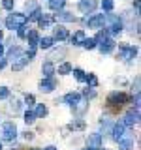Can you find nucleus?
<instances>
[{
	"mask_svg": "<svg viewBox=\"0 0 141 150\" xmlns=\"http://www.w3.org/2000/svg\"><path fill=\"white\" fill-rule=\"evenodd\" d=\"M105 23H109V26L105 28L107 34H120L124 25H122V19L115 17V15H105Z\"/></svg>",
	"mask_w": 141,
	"mask_h": 150,
	"instance_id": "1",
	"label": "nucleus"
},
{
	"mask_svg": "<svg viewBox=\"0 0 141 150\" xmlns=\"http://www.w3.org/2000/svg\"><path fill=\"white\" fill-rule=\"evenodd\" d=\"M25 23H26V17L23 13H9L6 17V26L9 30H17L19 26H25Z\"/></svg>",
	"mask_w": 141,
	"mask_h": 150,
	"instance_id": "2",
	"label": "nucleus"
},
{
	"mask_svg": "<svg viewBox=\"0 0 141 150\" xmlns=\"http://www.w3.org/2000/svg\"><path fill=\"white\" fill-rule=\"evenodd\" d=\"M128 101V94L126 92H111L109 98H107V103L111 107H117V105H122V103Z\"/></svg>",
	"mask_w": 141,
	"mask_h": 150,
	"instance_id": "3",
	"label": "nucleus"
},
{
	"mask_svg": "<svg viewBox=\"0 0 141 150\" xmlns=\"http://www.w3.org/2000/svg\"><path fill=\"white\" fill-rule=\"evenodd\" d=\"M17 137V126L15 122H6L2 128V139L4 141H13Z\"/></svg>",
	"mask_w": 141,
	"mask_h": 150,
	"instance_id": "4",
	"label": "nucleus"
},
{
	"mask_svg": "<svg viewBox=\"0 0 141 150\" xmlns=\"http://www.w3.org/2000/svg\"><path fill=\"white\" fill-rule=\"evenodd\" d=\"M120 58L126 60V62H132V60L137 56V47H132V45H120Z\"/></svg>",
	"mask_w": 141,
	"mask_h": 150,
	"instance_id": "5",
	"label": "nucleus"
},
{
	"mask_svg": "<svg viewBox=\"0 0 141 150\" xmlns=\"http://www.w3.org/2000/svg\"><path fill=\"white\" fill-rule=\"evenodd\" d=\"M85 23L88 25V28H103V25H105V15H103V13H98V15H92V17L85 19Z\"/></svg>",
	"mask_w": 141,
	"mask_h": 150,
	"instance_id": "6",
	"label": "nucleus"
},
{
	"mask_svg": "<svg viewBox=\"0 0 141 150\" xmlns=\"http://www.w3.org/2000/svg\"><path fill=\"white\" fill-rule=\"evenodd\" d=\"M124 133H126V126L122 124V122H115V124H113V128H111V137L119 143V141L124 137Z\"/></svg>",
	"mask_w": 141,
	"mask_h": 150,
	"instance_id": "7",
	"label": "nucleus"
},
{
	"mask_svg": "<svg viewBox=\"0 0 141 150\" xmlns=\"http://www.w3.org/2000/svg\"><path fill=\"white\" fill-rule=\"evenodd\" d=\"M139 122V109H132L126 112V116H124V120H122V124L128 128V126H135Z\"/></svg>",
	"mask_w": 141,
	"mask_h": 150,
	"instance_id": "8",
	"label": "nucleus"
},
{
	"mask_svg": "<svg viewBox=\"0 0 141 150\" xmlns=\"http://www.w3.org/2000/svg\"><path fill=\"white\" fill-rule=\"evenodd\" d=\"M56 88V79L55 77H43L40 81V90L41 92H53Z\"/></svg>",
	"mask_w": 141,
	"mask_h": 150,
	"instance_id": "9",
	"label": "nucleus"
},
{
	"mask_svg": "<svg viewBox=\"0 0 141 150\" xmlns=\"http://www.w3.org/2000/svg\"><path fill=\"white\" fill-rule=\"evenodd\" d=\"M100 53L102 54H109V53H113V49H115V41L111 40V38H105L103 41H100Z\"/></svg>",
	"mask_w": 141,
	"mask_h": 150,
	"instance_id": "10",
	"label": "nucleus"
},
{
	"mask_svg": "<svg viewBox=\"0 0 141 150\" xmlns=\"http://www.w3.org/2000/svg\"><path fill=\"white\" fill-rule=\"evenodd\" d=\"M77 6H79V9H81L83 13H90V11H94V9H96L98 2H96V0H81Z\"/></svg>",
	"mask_w": 141,
	"mask_h": 150,
	"instance_id": "11",
	"label": "nucleus"
},
{
	"mask_svg": "<svg viewBox=\"0 0 141 150\" xmlns=\"http://www.w3.org/2000/svg\"><path fill=\"white\" fill-rule=\"evenodd\" d=\"M79 100H81V94H79V92H70V94H66V96L62 98V101L68 103V105H72V107L77 105Z\"/></svg>",
	"mask_w": 141,
	"mask_h": 150,
	"instance_id": "12",
	"label": "nucleus"
},
{
	"mask_svg": "<svg viewBox=\"0 0 141 150\" xmlns=\"http://www.w3.org/2000/svg\"><path fill=\"white\" fill-rule=\"evenodd\" d=\"M26 40H28V47H30V49H36L38 41H40V34H38V30H28Z\"/></svg>",
	"mask_w": 141,
	"mask_h": 150,
	"instance_id": "13",
	"label": "nucleus"
},
{
	"mask_svg": "<svg viewBox=\"0 0 141 150\" xmlns=\"http://www.w3.org/2000/svg\"><path fill=\"white\" fill-rule=\"evenodd\" d=\"M85 40H87V34H85L83 30H77V32H73V36H72V45H83L85 43Z\"/></svg>",
	"mask_w": 141,
	"mask_h": 150,
	"instance_id": "14",
	"label": "nucleus"
},
{
	"mask_svg": "<svg viewBox=\"0 0 141 150\" xmlns=\"http://www.w3.org/2000/svg\"><path fill=\"white\" fill-rule=\"evenodd\" d=\"M68 36H70L68 28H64V26H56V28H55V38H53V40L64 41V40H68Z\"/></svg>",
	"mask_w": 141,
	"mask_h": 150,
	"instance_id": "15",
	"label": "nucleus"
},
{
	"mask_svg": "<svg viewBox=\"0 0 141 150\" xmlns=\"http://www.w3.org/2000/svg\"><path fill=\"white\" fill-rule=\"evenodd\" d=\"M41 73H43V77H53L55 75V66L51 60H45L43 66H41Z\"/></svg>",
	"mask_w": 141,
	"mask_h": 150,
	"instance_id": "16",
	"label": "nucleus"
},
{
	"mask_svg": "<svg viewBox=\"0 0 141 150\" xmlns=\"http://www.w3.org/2000/svg\"><path fill=\"white\" fill-rule=\"evenodd\" d=\"M87 143H88V146H90V148H100V144H102V135H100V133L90 135V137L87 139Z\"/></svg>",
	"mask_w": 141,
	"mask_h": 150,
	"instance_id": "17",
	"label": "nucleus"
},
{
	"mask_svg": "<svg viewBox=\"0 0 141 150\" xmlns=\"http://www.w3.org/2000/svg\"><path fill=\"white\" fill-rule=\"evenodd\" d=\"M28 64V60H26V56H19L17 60H13V64H11V68H13V71H21L23 68Z\"/></svg>",
	"mask_w": 141,
	"mask_h": 150,
	"instance_id": "18",
	"label": "nucleus"
},
{
	"mask_svg": "<svg viewBox=\"0 0 141 150\" xmlns=\"http://www.w3.org/2000/svg\"><path fill=\"white\" fill-rule=\"evenodd\" d=\"M38 45H40L41 49H51V47L55 45V40H53V38H49V36H45V38H40Z\"/></svg>",
	"mask_w": 141,
	"mask_h": 150,
	"instance_id": "19",
	"label": "nucleus"
},
{
	"mask_svg": "<svg viewBox=\"0 0 141 150\" xmlns=\"http://www.w3.org/2000/svg\"><path fill=\"white\" fill-rule=\"evenodd\" d=\"M53 21H55V17H53V15H41V17H40V21H38V25H40L41 28H47V26L53 25Z\"/></svg>",
	"mask_w": 141,
	"mask_h": 150,
	"instance_id": "20",
	"label": "nucleus"
},
{
	"mask_svg": "<svg viewBox=\"0 0 141 150\" xmlns=\"http://www.w3.org/2000/svg\"><path fill=\"white\" fill-rule=\"evenodd\" d=\"M132 144H134V139H132V137H122L119 141V148L120 150H130Z\"/></svg>",
	"mask_w": 141,
	"mask_h": 150,
	"instance_id": "21",
	"label": "nucleus"
},
{
	"mask_svg": "<svg viewBox=\"0 0 141 150\" xmlns=\"http://www.w3.org/2000/svg\"><path fill=\"white\" fill-rule=\"evenodd\" d=\"M34 115H36V118H43V116H47V105L38 103L36 109H34Z\"/></svg>",
	"mask_w": 141,
	"mask_h": 150,
	"instance_id": "22",
	"label": "nucleus"
},
{
	"mask_svg": "<svg viewBox=\"0 0 141 150\" xmlns=\"http://www.w3.org/2000/svg\"><path fill=\"white\" fill-rule=\"evenodd\" d=\"M55 19H58V21H73V13H70V11H64V9H60L58 13H56V17Z\"/></svg>",
	"mask_w": 141,
	"mask_h": 150,
	"instance_id": "23",
	"label": "nucleus"
},
{
	"mask_svg": "<svg viewBox=\"0 0 141 150\" xmlns=\"http://www.w3.org/2000/svg\"><path fill=\"white\" fill-rule=\"evenodd\" d=\"M19 56H23V54H21V49H19V47H11V49H9V53H8V58H6V60H17Z\"/></svg>",
	"mask_w": 141,
	"mask_h": 150,
	"instance_id": "24",
	"label": "nucleus"
},
{
	"mask_svg": "<svg viewBox=\"0 0 141 150\" xmlns=\"http://www.w3.org/2000/svg\"><path fill=\"white\" fill-rule=\"evenodd\" d=\"M49 8L55 11H60V9H64V0H49Z\"/></svg>",
	"mask_w": 141,
	"mask_h": 150,
	"instance_id": "25",
	"label": "nucleus"
},
{
	"mask_svg": "<svg viewBox=\"0 0 141 150\" xmlns=\"http://www.w3.org/2000/svg\"><path fill=\"white\" fill-rule=\"evenodd\" d=\"M72 64H70V62H62V64H60L58 66V73L60 75H66V73H70V71H72Z\"/></svg>",
	"mask_w": 141,
	"mask_h": 150,
	"instance_id": "26",
	"label": "nucleus"
},
{
	"mask_svg": "<svg viewBox=\"0 0 141 150\" xmlns=\"http://www.w3.org/2000/svg\"><path fill=\"white\" fill-rule=\"evenodd\" d=\"M81 96H83L85 100L88 101V100H92V98L96 96V90H94V88H88V86H87V88H85V90H83V94H81Z\"/></svg>",
	"mask_w": 141,
	"mask_h": 150,
	"instance_id": "27",
	"label": "nucleus"
},
{
	"mask_svg": "<svg viewBox=\"0 0 141 150\" xmlns=\"http://www.w3.org/2000/svg\"><path fill=\"white\" fill-rule=\"evenodd\" d=\"M40 17H41V9L40 8H36L34 11L28 13V21H40Z\"/></svg>",
	"mask_w": 141,
	"mask_h": 150,
	"instance_id": "28",
	"label": "nucleus"
},
{
	"mask_svg": "<svg viewBox=\"0 0 141 150\" xmlns=\"http://www.w3.org/2000/svg\"><path fill=\"white\" fill-rule=\"evenodd\" d=\"M96 45H98V41L94 40V38H87V40H85V43H83V47H85V49H88V51L94 49Z\"/></svg>",
	"mask_w": 141,
	"mask_h": 150,
	"instance_id": "29",
	"label": "nucleus"
},
{
	"mask_svg": "<svg viewBox=\"0 0 141 150\" xmlns=\"http://www.w3.org/2000/svg\"><path fill=\"white\" fill-rule=\"evenodd\" d=\"M85 81H87L88 84H90V88H94L98 84V79H96V75L94 73H88V75H85Z\"/></svg>",
	"mask_w": 141,
	"mask_h": 150,
	"instance_id": "30",
	"label": "nucleus"
},
{
	"mask_svg": "<svg viewBox=\"0 0 141 150\" xmlns=\"http://www.w3.org/2000/svg\"><path fill=\"white\" fill-rule=\"evenodd\" d=\"M34 120H36L34 111H26L25 112V122H26V124H34Z\"/></svg>",
	"mask_w": 141,
	"mask_h": 150,
	"instance_id": "31",
	"label": "nucleus"
},
{
	"mask_svg": "<svg viewBox=\"0 0 141 150\" xmlns=\"http://www.w3.org/2000/svg\"><path fill=\"white\" fill-rule=\"evenodd\" d=\"M72 73H73V77L77 79V81H85V71H83V69L75 68V69H72Z\"/></svg>",
	"mask_w": 141,
	"mask_h": 150,
	"instance_id": "32",
	"label": "nucleus"
},
{
	"mask_svg": "<svg viewBox=\"0 0 141 150\" xmlns=\"http://www.w3.org/2000/svg\"><path fill=\"white\" fill-rule=\"evenodd\" d=\"M70 129H85V122L83 120H75L70 124Z\"/></svg>",
	"mask_w": 141,
	"mask_h": 150,
	"instance_id": "33",
	"label": "nucleus"
},
{
	"mask_svg": "<svg viewBox=\"0 0 141 150\" xmlns=\"http://www.w3.org/2000/svg\"><path fill=\"white\" fill-rule=\"evenodd\" d=\"M102 8L105 9V11H111L113 9V0H102Z\"/></svg>",
	"mask_w": 141,
	"mask_h": 150,
	"instance_id": "34",
	"label": "nucleus"
},
{
	"mask_svg": "<svg viewBox=\"0 0 141 150\" xmlns=\"http://www.w3.org/2000/svg\"><path fill=\"white\" fill-rule=\"evenodd\" d=\"M9 96V88L8 86H0V100H6Z\"/></svg>",
	"mask_w": 141,
	"mask_h": 150,
	"instance_id": "35",
	"label": "nucleus"
},
{
	"mask_svg": "<svg viewBox=\"0 0 141 150\" xmlns=\"http://www.w3.org/2000/svg\"><path fill=\"white\" fill-rule=\"evenodd\" d=\"M26 34H28L26 26H19V28H17V36H19V38H26Z\"/></svg>",
	"mask_w": 141,
	"mask_h": 150,
	"instance_id": "36",
	"label": "nucleus"
},
{
	"mask_svg": "<svg viewBox=\"0 0 141 150\" xmlns=\"http://www.w3.org/2000/svg\"><path fill=\"white\" fill-rule=\"evenodd\" d=\"M38 6H36V0H28L26 2V11H34Z\"/></svg>",
	"mask_w": 141,
	"mask_h": 150,
	"instance_id": "37",
	"label": "nucleus"
},
{
	"mask_svg": "<svg viewBox=\"0 0 141 150\" xmlns=\"http://www.w3.org/2000/svg\"><path fill=\"white\" fill-rule=\"evenodd\" d=\"M2 6L6 9H13V6H15V2L13 0H2Z\"/></svg>",
	"mask_w": 141,
	"mask_h": 150,
	"instance_id": "38",
	"label": "nucleus"
},
{
	"mask_svg": "<svg viewBox=\"0 0 141 150\" xmlns=\"http://www.w3.org/2000/svg\"><path fill=\"white\" fill-rule=\"evenodd\" d=\"M109 126H111V120L107 118V116H105V118H102V131H105Z\"/></svg>",
	"mask_w": 141,
	"mask_h": 150,
	"instance_id": "39",
	"label": "nucleus"
},
{
	"mask_svg": "<svg viewBox=\"0 0 141 150\" xmlns=\"http://www.w3.org/2000/svg\"><path fill=\"white\" fill-rule=\"evenodd\" d=\"M25 103H26V105H34V96L26 94V96H25Z\"/></svg>",
	"mask_w": 141,
	"mask_h": 150,
	"instance_id": "40",
	"label": "nucleus"
},
{
	"mask_svg": "<svg viewBox=\"0 0 141 150\" xmlns=\"http://www.w3.org/2000/svg\"><path fill=\"white\" fill-rule=\"evenodd\" d=\"M75 107H77V109H75L77 112H83L85 109H87V101H85V103H77V105H75Z\"/></svg>",
	"mask_w": 141,
	"mask_h": 150,
	"instance_id": "41",
	"label": "nucleus"
},
{
	"mask_svg": "<svg viewBox=\"0 0 141 150\" xmlns=\"http://www.w3.org/2000/svg\"><path fill=\"white\" fill-rule=\"evenodd\" d=\"M19 105H21L19 101H13V103H11V111H19Z\"/></svg>",
	"mask_w": 141,
	"mask_h": 150,
	"instance_id": "42",
	"label": "nucleus"
},
{
	"mask_svg": "<svg viewBox=\"0 0 141 150\" xmlns=\"http://www.w3.org/2000/svg\"><path fill=\"white\" fill-rule=\"evenodd\" d=\"M139 2L141 0H134V8H135V11H137V15H139Z\"/></svg>",
	"mask_w": 141,
	"mask_h": 150,
	"instance_id": "43",
	"label": "nucleus"
},
{
	"mask_svg": "<svg viewBox=\"0 0 141 150\" xmlns=\"http://www.w3.org/2000/svg\"><path fill=\"white\" fill-rule=\"evenodd\" d=\"M6 62H8V60H6V58H4V56H0V69H2V68H4V66H6Z\"/></svg>",
	"mask_w": 141,
	"mask_h": 150,
	"instance_id": "44",
	"label": "nucleus"
},
{
	"mask_svg": "<svg viewBox=\"0 0 141 150\" xmlns=\"http://www.w3.org/2000/svg\"><path fill=\"white\" fill-rule=\"evenodd\" d=\"M23 137H25V139H32V133H30V131H25V133H23Z\"/></svg>",
	"mask_w": 141,
	"mask_h": 150,
	"instance_id": "45",
	"label": "nucleus"
},
{
	"mask_svg": "<svg viewBox=\"0 0 141 150\" xmlns=\"http://www.w3.org/2000/svg\"><path fill=\"white\" fill-rule=\"evenodd\" d=\"M2 54H4V45L0 43V56H2Z\"/></svg>",
	"mask_w": 141,
	"mask_h": 150,
	"instance_id": "46",
	"label": "nucleus"
},
{
	"mask_svg": "<svg viewBox=\"0 0 141 150\" xmlns=\"http://www.w3.org/2000/svg\"><path fill=\"white\" fill-rule=\"evenodd\" d=\"M43 150H56V146H45Z\"/></svg>",
	"mask_w": 141,
	"mask_h": 150,
	"instance_id": "47",
	"label": "nucleus"
},
{
	"mask_svg": "<svg viewBox=\"0 0 141 150\" xmlns=\"http://www.w3.org/2000/svg\"><path fill=\"white\" fill-rule=\"evenodd\" d=\"M83 150H102V148H90V146H87V148H83Z\"/></svg>",
	"mask_w": 141,
	"mask_h": 150,
	"instance_id": "48",
	"label": "nucleus"
},
{
	"mask_svg": "<svg viewBox=\"0 0 141 150\" xmlns=\"http://www.w3.org/2000/svg\"><path fill=\"white\" fill-rule=\"evenodd\" d=\"M0 41H2V32H0Z\"/></svg>",
	"mask_w": 141,
	"mask_h": 150,
	"instance_id": "49",
	"label": "nucleus"
},
{
	"mask_svg": "<svg viewBox=\"0 0 141 150\" xmlns=\"http://www.w3.org/2000/svg\"><path fill=\"white\" fill-rule=\"evenodd\" d=\"M0 150H2V143H0Z\"/></svg>",
	"mask_w": 141,
	"mask_h": 150,
	"instance_id": "50",
	"label": "nucleus"
},
{
	"mask_svg": "<svg viewBox=\"0 0 141 150\" xmlns=\"http://www.w3.org/2000/svg\"><path fill=\"white\" fill-rule=\"evenodd\" d=\"M32 150H38V148H32Z\"/></svg>",
	"mask_w": 141,
	"mask_h": 150,
	"instance_id": "51",
	"label": "nucleus"
},
{
	"mask_svg": "<svg viewBox=\"0 0 141 150\" xmlns=\"http://www.w3.org/2000/svg\"><path fill=\"white\" fill-rule=\"evenodd\" d=\"M11 150H13V148H11Z\"/></svg>",
	"mask_w": 141,
	"mask_h": 150,
	"instance_id": "52",
	"label": "nucleus"
}]
</instances>
